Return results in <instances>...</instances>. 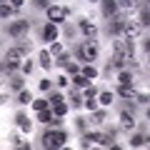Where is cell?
I'll return each mask as SVG.
<instances>
[{
    "mask_svg": "<svg viewBox=\"0 0 150 150\" xmlns=\"http://www.w3.org/2000/svg\"><path fill=\"white\" fill-rule=\"evenodd\" d=\"M23 58H25V50H23L20 45H18V48H10V50L5 53V63H3L5 73H13L18 65H23Z\"/></svg>",
    "mask_w": 150,
    "mask_h": 150,
    "instance_id": "cell-1",
    "label": "cell"
},
{
    "mask_svg": "<svg viewBox=\"0 0 150 150\" xmlns=\"http://www.w3.org/2000/svg\"><path fill=\"white\" fill-rule=\"evenodd\" d=\"M65 140H68V135H65V130H60V128L48 130V133L43 135V145L45 148H63Z\"/></svg>",
    "mask_w": 150,
    "mask_h": 150,
    "instance_id": "cell-2",
    "label": "cell"
},
{
    "mask_svg": "<svg viewBox=\"0 0 150 150\" xmlns=\"http://www.w3.org/2000/svg\"><path fill=\"white\" fill-rule=\"evenodd\" d=\"M125 25H128V15L118 10L115 15H110V20H108V33H110V35H123Z\"/></svg>",
    "mask_w": 150,
    "mask_h": 150,
    "instance_id": "cell-3",
    "label": "cell"
},
{
    "mask_svg": "<svg viewBox=\"0 0 150 150\" xmlns=\"http://www.w3.org/2000/svg\"><path fill=\"white\" fill-rule=\"evenodd\" d=\"M78 55H80L85 63H93V60L98 58V45H95V40H83L80 45H78Z\"/></svg>",
    "mask_w": 150,
    "mask_h": 150,
    "instance_id": "cell-4",
    "label": "cell"
},
{
    "mask_svg": "<svg viewBox=\"0 0 150 150\" xmlns=\"http://www.w3.org/2000/svg\"><path fill=\"white\" fill-rule=\"evenodd\" d=\"M28 30H30V20H13L10 25H8V35L15 38V40L28 38Z\"/></svg>",
    "mask_w": 150,
    "mask_h": 150,
    "instance_id": "cell-5",
    "label": "cell"
},
{
    "mask_svg": "<svg viewBox=\"0 0 150 150\" xmlns=\"http://www.w3.org/2000/svg\"><path fill=\"white\" fill-rule=\"evenodd\" d=\"M143 23L140 20H128V25H125V30H123V35L128 38V40H138L140 38V33H143Z\"/></svg>",
    "mask_w": 150,
    "mask_h": 150,
    "instance_id": "cell-6",
    "label": "cell"
},
{
    "mask_svg": "<svg viewBox=\"0 0 150 150\" xmlns=\"http://www.w3.org/2000/svg\"><path fill=\"white\" fill-rule=\"evenodd\" d=\"M45 13H48L50 23H63L65 18H68V8H63V5H50Z\"/></svg>",
    "mask_w": 150,
    "mask_h": 150,
    "instance_id": "cell-7",
    "label": "cell"
},
{
    "mask_svg": "<svg viewBox=\"0 0 150 150\" xmlns=\"http://www.w3.org/2000/svg\"><path fill=\"white\" fill-rule=\"evenodd\" d=\"M112 50L115 53H120V55H133V50H135V40H115L112 43Z\"/></svg>",
    "mask_w": 150,
    "mask_h": 150,
    "instance_id": "cell-8",
    "label": "cell"
},
{
    "mask_svg": "<svg viewBox=\"0 0 150 150\" xmlns=\"http://www.w3.org/2000/svg\"><path fill=\"white\" fill-rule=\"evenodd\" d=\"M78 25H80V33H83V35L88 38V40H95V38H98V28L93 25L90 20H80Z\"/></svg>",
    "mask_w": 150,
    "mask_h": 150,
    "instance_id": "cell-9",
    "label": "cell"
},
{
    "mask_svg": "<svg viewBox=\"0 0 150 150\" xmlns=\"http://www.w3.org/2000/svg\"><path fill=\"white\" fill-rule=\"evenodd\" d=\"M58 23H48V25L43 28V40H48V43H55L58 40Z\"/></svg>",
    "mask_w": 150,
    "mask_h": 150,
    "instance_id": "cell-10",
    "label": "cell"
},
{
    "mask_svg": "<svg viewBox=\"0 0 150 150\" xmlns=\"http://www.w3.org/2000/svg\"><path fill=\"white\" fill-rule=\"evenodd\" d=\"M98 143L103 148H115V130H108V133H98Z\"/></svg>",
    "mask_w": 150,
    "mask_h": 150,
    "instance_id": "cell-11",
    "label": "cell"
},
{
    "mask_svg": "<svg viewBox=\"0 0 150 150\" xmlns=\"http://www.w3.org/2000/svg\"><path fill=\"white\" fill-rule=\"evenodd\" d=\"M15 123H18V128H20L23 133H30V130H33V120L28 118L25 112H18V115H15Z\"/></svg>",
    "mask_w": 150,
    "mask_h": 150,
    "instance_id": "cell-12",
    "label": "cell"
},
{
    "mask_svg": "<svg viewBox=\"0 0 150 150\" xmlns=\"http://www.w3.org/2000/svg\"><path fill=\"white\" fill-rule=\"evenodd\" d=\"M118 10H120L118 0H103V15H105V18L115 15V13H118Z\"/></svg>",
    "mask_w": 150,
    "mask_h": 150,
    "instance_id": "cell-13",
    "label": "cell"
},
{
    "mask_svg": "<svg viewBox=\"0 0 150 150\" xmlns=\"http://www.w3.org/2000/svg\"><path fill=\"white\" fill-rule=\"evenodd\" d=\"M120 125H123V130H133V128H135V118H133V112H128V110L120 112Z\"/></svg>",
    "mask_w": 150,
    "mask_h": 150,
    "instance_id": "cell-14",
    "label": "cell"
},
{
    "mask_svg": "<svg viewBox=\"0 0 150 150\" xmlns=\"http://www.w3.org/2000/svg\"><path fill=\"white\" fill-rule=\"evenodd\" d=\"M118 95H120V98H125V100H133V103H135L138 93L133 90V85H120V88H118Z\"/></svg>",
    "mask_w": 150,
    "mask_h": 150,
    "instance_id": "cell-15",
    "label": "cell"
},
{
    "mask_svg": "<svg viewBox=\"0 0 150 150\" xmlns=\"http://www.w3.org/2000/svg\"><path fill=\"white\" fill-rule=\"evenodd\" d=\"M85 105V95H80L78 90L70 93V108H83Z\"/></svg>",
    "mask_w": 150,
    "mask_h": 150,
    "instance_id": "cell-16",
    "label": "cell"
},
{
    "mask_svg": "<svg viewBox=\"0 0 150 150\" xmlns=\"http://www.w3.org/2000/svg\"><path fill=\"white\" fill-rule=\"evenodd\" d=\"M38 60H40V65H43L45 70H50V68H53V58H50V50H40Z\"/></svg>",
    "mask_w": 150,
    "mask_h": 150,
    "instance_id": "cell-17",
    "label": "cell"
},
{
    "mask_svg": "<svg viewBox=\"0 0 150 150\" xmlns=\"http://www.w3.org/2000/svg\"><path fill=\"white\" fill-rule=\"evenodd\" d=\"M118 5L123 8L125 13H135L138 10V0H118Z\"/></svg>",
    "mask_w": 150,
    "mask_h": 150,
    "instance_id": "cell-18",
    "label": "cell"
},
{
    "mask_svg": "<svg viewBox=\"0 0 150 150\" xmlns=\"http://www.w3.org/2000/svg\"><path fill=\"white\" fill-rule=\"evenodd\" d=\"M93 143H98V133H85L80 140V148H90Z\"/></svg>",
    "mask_w": 150,
    "mask_h": 150,
    "instance_id": "cell-19",
    "label": "cell"
},
{
    "mask_svg": "<svg viewBox=\"0 0 150 150\" xmlns=\"http://www.w3.org/2000/svg\"><path fill=\"white\" fill-rule=\"evenodd\" d=\"M73 83H75V88H88L90 85V78H85L83 73H78V75H73Z\"/></svg>",
    "mask_w": 150,
    "mask_h": 150,
    "instance_id": "cell-20",
    "label": "cell"
},
{
    "mask_svg": "<svg viewBox=\"0 0 150 150\" xmlns=\"http://www.w3.org/2000/svg\"><path fill=\"white\" fill-rule=\"evenodd\" d=\"M105 120H108V112H105V110H93V120H90V123H95V125H103Z\"/></svg>",
    "mask_w": 150,
    "mask_h": 150,
    "instance_id": "cell-21",
    "label": "cell"
},
{
    "mask_svg": "<svg viewBox=\"0 0 150 150\" xmlns=\"http://www.w3.org/2000/svg\"><path fill=\"white\" fill-rule=\"evenodd\" d=\"M33 100H35V98H33L30 93H28L25 88H23V90H20V95H18V103H20V105H33Z\"/></svg>",
    "mask_w": 150,
    "mask_h": 150,
    "instance_id": "cell-22",
    "label": "cell"
},
{
    "mask_svg": "<svg viewBox=\"0 0 150 150\" xmlns=\"http://www.w3.org/2000/svg\"><path fill=\"white\" fill-rule=\"evenodd\" d=\"M118 83H120V85H133V75H130V70H120Z\"/></svg>",
    "mask_w": 150,
    "mask_h": 150,
    "instance_id": "cell-23",
    "label": "cell"
},
{
    "mask_svg": "<svg viewBox=\"0 0 150 150\" xmlns=\"http://www.w3.org/2000/svg\"><path fill=\"white\" fill-rule=\"evenodd\" d=\"M145 143H148V138H143L140 133H133V135H130V145H133V148H140V145H145Z\"/></svg>",
    "mask_w": 150,
    "mask_h": 150,
    "instance_id": "cell-24",
    "label": "cell"
},
{
    "mask_svg": "<svg viewBox=\"0 0 150 150\" xmlns=\"http://www.w3.org/2000/svg\"><path fill=\"white\" fill-rule=\"evenodd\" d=\"M13 10H15V8H13L10 3H3V5H0V18H3V20H8V18L13 15Z\"/></svg>",
    "mask_w": 150,
    "mask_h": 150,
    "instance_id": "cell-25",
    "label": "cell"
},
{
    "mask_svg": "<svg viewBox=\"0 0 150 150\" xmlns=\"http://www.w3.org/2000/svg\"><path fill=\"white\" fill-rule=\"evenodd\" d=\"M53 112L58 115V118H63V115H68V103H58V105H53Z\"/></svg>",
    "mask_w": 150,
    "mask_h": 150,
    "instance_id": "cell-26",
    "label": "cell"
},
{
    "mask_svg": "<svg viewBox=\"0 0 150 150\" xmlns=\"http://www.w3.org/2000/svg\"><path fill=\"white\" fill-rule=\"evenodd\" d=\"M10 88L18 90V93L23 90V75H13V78H10Z\"/></svg>",
    "mask_w": 150,
    "mask_h": 150,
    "instance_id": "cell-27",
    "label": "cell"
},
{
    "mask_svg": "<svg viewBox=\"0 0 150 150\" xmlns=\"http://www.w3.org/2000/svg\"><path fill=\"white\" fill-rule=\"evenodd\" d=\"M80 73H83V75H85V78H90V80H93V78H98V70H95V68H93V63H88V65H85V68H83V70H80Z\"/></svg>",
    "mask_w": 150,
    "mask_h": 150,
    "instance_id": "cell-28",
    "label": "cell"
},
{
    "mask_svg": "<svg viewBox=\"0 0 150 150\" xmlns=\"http://www.w3.org/2000/svg\"><path fill=\"white\" fill-rule=\"evenodd\" d=\"M33 108H35L38 112H40V110H48V108H50V100H33Z\"/></svg>",
    "mask_w": 150,
    "mask_h": 150,
    "instance_id": "cell-29",
    "label": "cell"
},
{
    "mask_svg": "<svg viewBox=\"0 0 150 150\" xmlns=\"http://www.w3.org/2000/svg\"><path fill=\"white\" fill-rule=\"evenodd\" d=\"M112 98H115V95H112L110 90H105V93H100V103H103V105H110V103H112Z\"/></svg>",
    "mask_w": 150,
    "mask_h": 150,
    "instance_id": "cell-30",
    "label": "cell"
},
{
    "mask_svg": "<svg viewBox=\"0 0 150 150\" xmlns=\"http://www.w3.org/2000/svg\"><path fill=\"white\" fill-rule=\"evenodd\" d=\"M65 70H68V73H70V75H78V73H80V70H83V68H78V63H73V60H70V63H68V65H65Z\"/></svg>",
    "mask_w": 150,
    "mask_h": 150,
    "instance_id": "cell-31",
    "label": "cell"
},
{
    "mask_svg": "<svg viewBox=\"0 0 150 150\" xmlns=\"http://www.w3.org/2000/svg\"><path fill=\"white\" fill-rule=\"evenodd\" d=\"M20 48L25 50V55H28V53H33V40H28V38H23V40H20Z\"/></svg>",
    "mask_w": 150,
    "mask_h": 150,
    "instance_id": "cell-32",
    "label": "cell"
},
{
    "mask_svg": "<svg viewBox=\"0 0 150 150\" xmlns=\"http://www.w3.org/2000/svg\"><path fill=\"white\" fill-rule=\"evenodd\" d=\"M63 53H65V48H63L60 43H53V45H50V55H63Z\"/></svg>",
    "mask_w": 150,
    "mask_h": 150,
    "instance_id": "cell-33",
    "label": "cell"
},
{
    "mask_svg": "<svg viewBox=\"0 0 150 150\" xmlns=\"http://www.w3.org/2000/svg\"><path fill=\"white\" fill-rule=\"evenodd\" d=\"M135 103H140V105H148V103H150V95H148V93H138Z\"/></svg>",
    "mask_w": 150,
    "mask_h": 150,
    "instance_id": "cell-34",
    "label": "cell"
},
{
    "mask_svg": "<svg viewBox=\"0 0 150 150\" xmlns=\"http://www.w3.org/2000/svg\"><path fill=\"white\" fill-rule=\"evenodd\" d=\"M48 100H50V105H58V103H65V98L60 95V93H53V95H50Z\"/></svg>",
    "mask_w": 150,
    "mask_h": 150,
    "instance_id": "cell-35",
    "label": "cell"
},
{
    "mask_svg": "<svg viewBox=\"0 0 150 150\" xmlns=\"http://www.w3.org/2000/svg\"><path fill=\"white\" fill-rule=\"evenodd\" d=\"M33 73V60H23V75H30Z\"/></svg>",
    "mask_w": 150,
    "mask_h": 150,
    "instance_id": "cell-36",
    "label": "cell"
},
{
    "mask_svg": "<svg viewBox=\"0 0 150 150\" xmlns=\"http://www.w3.org/2000/svg\"><path fill=\"white\" fill-rule=\"evenodd\" d=\"M70 60H73V58H70V55H65V53H63V55H58V65H60V68H65Z\"/></svg>",
    "mask_w": 150,
    "mask_h": 150,
    "instance_id": "cell-37",
    "label": "cell"
},
{
    "mask_svg": "<svg viewBox=\"0 0 150 150\" xmlns=\"http://www.w3.org/2000/svg\"><path fill=\"white\" fill-rule=\"evenodd\" d=\"M100 93H98V88H93V85H88L85 88V98H98Z\"/></svg>",
    "mask_w": 150,
    "mask_h": 150,
    "instance_id": "cell-38",
    "label": "cell"
},
{
    "mask_svg": "<svg viewBox=\"0 0 150 150\" xmlns=\"http://www.w3.org/2000/svg\"><path fill=\"white\" fill-rule=\"evenodd\" d=\"M85 108H88V110H98V103H95V98H85Z\"/></svg>",
    "mask_w": 150,
    "mask_h": 150,
    "instance_id": "cell-39",
    "label": "cell"
},
{
    "mask_svg": "<svg viewBox=\"0 0 150 150\" xmlns=\"http://www.w3.org/2000/svg\"><path fill=\"white\" fill-rule=\"evenodd\" d=\"M33 3H35V8H43V10L50 8V0H33Z\"/></svg>",
    "mask_w": 150,
    "mask_h": 150,
    "instance_id": "cell-40",
    "label": "cell"
},
{
    "mask_svg": "<svg viewBox=\"0 0 150 150\" xmlns=\"http://www.w3.org/2000/svg\"><path fill=\"white\" fill-rule=\"evenodd\" d=\"M55 83H58L60 88H68V85H70V80H68V75H60V78H58V80H55Z\"/></svg>",
    "mask_w": 150,
    "mask_h": 150,
    "instance_id": "cell-41",
    "label": "cell"
},
{
    "mask_svg": "<svg viewBox=\"0 0 150 150\" xmlns=\"http://www.w3.org/2000/svg\"><path fill=\"white\" fill-rule=\"evenodd\" d=\"M140 23L150 28V8H148V10H145V13H143V20H140Z\"/></svg>",
    "mask_w": 150,
    "mask_h": 150,
    "instance_id": "cell-42",
    "label": "cell"
},
{
    "mask_svg": "<svg viewBox=\"0 0 150 150\" xmlns=\"http://www.w3.org/2000/svg\"><path fill=\"white\" fill-rule=\"evenodd\" d=\"M10 5H13V8H15V10H20V8H23V5H25V0H10Z\"/></svg>",
    "mask_w": 150,
    "mask_h": 150,
    "instance_id": "cell-43",
    "label": "cell"
},
{
    "mask_svg": "<svg viewBox=\"0 0 150 150\" xmlns=\"http://www.w3.org/2000/svg\"><path fill=\"white\" fill-rule=\"evenodd\" d=\"M40 90L48 93V90H50V80H40Z\"/></svg>",
    "mask_w": 150,
    "mask_h": 150,
    "instance_id": "cell-44",
    "label": "cell"
},
{
    "mask_svg": "<svg viewBox=\"0 0 150 150\" xmlns=\"http://www.w3.org/2000/svg\"><path fill=\"white\" fill-rule=\"evenodd\" d=\"M0 103H3V105H8V103H10V95H8V93H3V95H0Z\"/></svg>",
    "mask_w": 150,
    "mask_h": 150,
    "instance_id": "cell-45",
    "label": "cell"
},
{
    "mask_svg": "<svg viewBox=\"0 0 150 150\" xmlns=\"http://www.w3.org/2000/svg\"><path fill=\"white\" fill-rule=\"evenodd\" d=\"M75 125H78L80 130H85V120H83V118H78V120H75Z\"/></svg>",
    "mask_w": 150,
    "mask_h": 150,
    "instance_id": "cell-46",
    "label": "cell"
},
{
    "mask_svg": "<svg viewBox=\"0 0 150 150\" xmlns=\"http://www.w3.org/2000/svg\"><path fill=\"white\" fill-rule=\"evenodd\" d=\"M143 50H145V53L150 55V40H143Z\"/></svg>",
    "mask_w": 150,
    "mask_h": 150,
    "instance_id": "cell-47",
    "label": "cell"
},
{
    "mask_svg": "<svg viewBox=\"0 0 150 150\" xmlns=\"http://www.w3.org/2000/svg\"><path fill=\"white\" fill-rule=\"evenodd\" d=\"M148 120H150V108H148Z\"/></svg>",
    "mask_w": 150,
    "mask_h": 150,
    "instance_id": "cell-48",
    "label": "cell"
},
{
    "mask_svg": "<svg viewBox=\"0 0 150 150\" xmlns=\"http://www.w3.org/2000/svg\"><path fill=\"white\" fill-rule=\"evenodd\" d=\"M3 3H10V0H3Z\"/></svg>",
    "mask_w": 150,
    "mask_h": 150,
    "instance_id": "cell-49",
    "label": "cell"
},
{
    "mask_svg": "<svg viewBox=\"0 0 150 150\" xmlns=\"http://www.w3.org/2000/svg\"><path fill=\"white\" fill-rule=\"evenodd\" d=\"M148 8H150V0H148Z\"/></svg>",
    "mask_w": 150,
    "mask_h": 150,
    "instance_id": "cell-50",
    "label": "cell"
},
{
    "mask_svg": "<svg viewBox=\"0 0 150 150\" xmlns=\"http://www.w3.org/2000/svg\"><path fill=\"white\" fill-rule=\"evenodd\" d=\"M90 3H95V0H90Z\"/></svg>",
    "mask_w": 150,
    "mask_h": 150,
    "instance_id": "cell-51",
    "label": "cell"
},
{
    "mask_svg": "<svg viewBox=\"0 0 150 150\" xmlns=\"http://www.w3.org/2000/svg\"><path fill=\"white\" fill-rule=\"evenodd\" d=\"M148 145H150V140H148Z\"/></svg>",
    "mask_w": 150,
    "mask_h": 150,
    "instance_id": "cell-52",
    "label": "cell"
}]
</instances>
